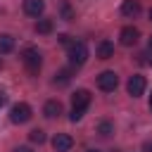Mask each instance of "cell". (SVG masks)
<instances>
[{"label": "cell", "instance_id": "obj_1", "mask_svg": "<svg viewBox=\"0 0 152 152\" xmlns=\"http://www.w3.org/2000/svg\"><path fill=\"white\" fill-rule=\"evenodd\" d=\"M90 107V93L86 90V88H78L74 95H71V121H78V119H83V114H86V109Z\"/></svg>", "mask_w": 152, "mask_h": 152}, {"label": "cell", "instance_id": "obj_2", "mask_svg": "<svg viewBox=\"0 0 152 152\" xmlns=\"http://www.w3.org/2000/svg\"><path fill=\"white\" fill-rule=\"evenodd\" d=\"M21 62H24V66H26V71L31 76H38V71L43 66V57H40V52L36 48H24L21 50Z\"/></svg>", "mask_w": 152, "mask_h": 152}, {"label": "cell", "instance_id": "obj_3", "mask_svg": "<svg viewBox=\"0 0 152 152\" xmlns=\"http://www.w3.org/2000/svg\"><path fill=\"white\" fill-rule=\"evenodd\" d=\"M66 57H69L71 66L86 64V59H88V48H86V43H83V40H74V43L69 45V50H66Z\"/></svg>", "mask_w": 152, "mask_h": 152}, {"label": "cell", "instance_id": "obj_4", "mask_svg": "<svg viewBox=\"0 0 152 152\" xmlns=\"http://www.w3.org/2000/svg\"><path fill=\"white\" fill-rule=\"evenodd\" d=\"M31 116H33V109H31V104H26V102H17V104L10 109V121H12V124H26Z\"/></svg>", "mask_w": 152, "mask_h": 152}, {"label": "cell", "instance_id": "obj_5", "mask_svg": "<svg viewBox=\"0 0 152 152\" xmlns=\"http://www.w3.org/2000/svg\"><path fill=\"white\" fill-rule=\"evenodd\" d=\"M145 88H147V81H145V76H140V74H133V76L128 78V83H126V90H128L131 97H140V95L145 93Z\"/></svg>", "mask_w": 152, "mask_h": 152}, {"label": "cell", "instance_id": "obj_6", "mask_svg": "<svg viewBox=\"0 0 152 152\" xmlns=\"http://www.w3.org/2000/svg\"><path fill=\"white\" fill-rule=\"evenodd\" d=\"M116 86H119V76H116L114 71H102V74L97 76V88H100V90L112 93V90H116Z\"/></svg>", "mask_w": 152, "mask_h": 152}, {"label": "cell", "instance_id": "obj_7", "mask_svg": "<svg viewBox=\"0 0 152 152\" xmlns=\"http://www.w3.org/2000/svg\"><path fill=\"white\" fill-rule=\"evenodd\" d=\"M52 147H55V152H69L74 147V138L69 133H57L52 138Z\"/></svg>", "mask_w": 152, "mask_h": 152}, {"label": "cell", "instance_id": "obj_8", "mask_svg": "<svg viewBox=\"0 0 152 152\" xmlns=\"http://www.w3.org/2000/svg\"><path fill=\"white\" fill-rule=\"evenodd\" d=\"M138 38H140V31H138L135 26H124V28H121V33H119L121 45H135V43H138Z\"/></svg>", "mask_w": 152, "mask_h": 152}, {"label": "cell", "instance_id": "obj_9", "mask_svg": "<svg viewBox=\"0 0 152 152\" xmlns=\"http://www.w3.org/2000/svg\"><path fill=\"white\" fill-rule=\"evenodd\" d=\"M43 10H45V0H24V12L28 14V17H40L43 14Z\"/></svg>", "mask_w": 152, "mask_h": 152}, {"label": "cell", "instance_id": "obj_10", "mask_svg": "<svg viewBox=\"0 0 152 152\" xmlns=\"http://www.w3.org/2000/svg\"><path fill=\"white\" fill-rule=\"evenodd\" d=\"M59 114H62V102H59V100H48V102L43 104V116L57 119Z\"/></svg>", "mask_w": 152, "mask_h": 152}, {"label": "cell", "instance_id": "obj_11", "mask_svg": "<svg viewBox=\"0 0 152 152\" xmlns=\"http://www.w3.org/2000/svg\"><path fill=\"white\" fill-rule=\"evenodd\" d=\"M121 14L128 17V19L138 17L140 14V0H124L121 2Z\"/></svg>", "mask_w": 152, "mask_h": 152}, {"label": "cell", "instance_id": "obj_12", "mask_svg": "<svg viewBox=\"0 0 152 152\" xmlns=\"http://www.w3.org/2000/svg\"><path fill=\"white\" fill-rule=\"evenodd\" d=\"M97 57H100V59H112V57H114V45H112L109 40H100V45H97Z\"/></svg>", "mask_w": 152, "mask_h": 152}, {"label": "cell", "instance_id": "obj_13", "mask_svg": "<svg viewBox=\"0 0 152 152\" xmlns=\"http://www.w3.org/2000/svg\"><path fill=\"white\" fill-rule=\"evenodd\" d=\"M14 50V38L10 33H0V55H7Z\"/></svg>", "mask_w": 152, "mask_h": 152}, {"label": "cell", "instance_id": "obj_14", "mask_svg": "<svg viewBox=\"0 0 152 152\" xmlns=\"http://www.w3.org/2000/svg\"><path fill=\"white\" fill-rule=\"evenodd\" d=\"M33 28H36V33H43V36H45V33H52L55 24H52V19H45V17H43V19H38V21H36V26H33Z\"/></svg>", "mask_w": 152, "mask_h": 152}, {"label": "cell", "instance_id": "obj_15", "mask_svg": "<svg viewBox=\"0 0 152 152\" xmlns=\"http://www.w3.org/2000/svg\"><path fill=\"white\" fill-rule=\"evenodd\" d=\"M71 81V69H62L59 74H55V83L57 86H66Z\"/></svg>", "mask_w": 152, "mask_h": 152}, {"label": "cell", "instance_id": "obj_16", "mask_svg": "<svg viewBox=\"0 0 152 152\" xmlns=\"http://www.w3.org/2000/svg\"><path fill=\"white\" fill-rule=\"evenodd\" d=\"M97 133L104 135V138L112 135V133H114V124H112V121H100V124H97Z\"/></svg>", "mask_w": 152, "mask_h": 152}, {"label": "cell", "instance_id": "obj_17", "mask_svg": "<svg viewBox=\"0 0 152 152\" xmlns=\"http://www.w3.org/2000/svg\"><path fill=\"white\" fill-rule=\"evenodd\" d=\"M59 10H62V19H64V21H71V19H74V12H71V5H69L66 0H62V2H59Z\"/></svg>", "mask_w": 152, "mask_h": 152}, {"label": "cell", "instance_id": "obj_18", "mask_svg": "<svg viewBox=\"0 0 152 152\" xmlns=\"http://www.w3.org/2000/svg\"><path fill=\"white\" fill-rule=\"evenodd\" d=\"M28 138H31V142H45V131H40V128H33L31 133H28Z\"/></svg>", "mask_w": 152, "mask_h": 152}, {"label": "cell", "instance_id": "obj_19", "mask_svg": "<svg viewBox=\"0 0 152 152\" xmlns=\"http://www.w3.org/2000/svg\"><path fill=\"white\" fill-rule=\"evenodd\" d=\"M59 43H64V45H71L74 40H71V38L66 36V33H62V36H59Z\"/></svg>", "mask_w": 152, "mask_h": 152}, {"label": "cell", "instance_id": "obj_20", "mask_svg": "<svg viewBox=\"0 0 152 152\" xmlns=\"http://www.w3.org/2000/svg\"><path fill=\"white\" fill-rule=\"evenodd\" d=\"M14 152H33V150H31V147H17Z\"/></svg>", "mask_w": 152, "mask_h": 152}, {"label": "cell", "instance_id": "obj_21", "mask_svg": "<svg viewBox=\"0 0 152 152\" xmlns=\"http://www.w3.org/2000/svg\"><path fill=\"white\" fill-rule=\"evenodd\" d=\"M147 48H150V50H152V36H150V40H147Z\"/></svg>", "mask_w": 152, "mask_h": 152}, {"label": "cell", "instance_id": "obj_22", "mask_svg": "<svg viewBox=\"0 0 152 152\" xmlns=\"http://www.w3.org/2000/svg\"><path fill=\"white\" fill-rule=\"evenodd\" d=\"M150 112H152V95H150Z\"/></svg>", "mask_w": 152, "mask_h": 152}, {"label": "cell", "instance_id": "obj_23", "mask_svg": "<svg viewBox=\"0 0 152 152\" xmlns=\"http://www.w3.org/2000/svg\"><path fill=\"white\" fill-rule=\"evenodd\" d=\"M2 102H5V95H0V104H2Z\"/></svg>", "mask_w": 152, "mask_h": 152}, {"label": "cell", "instance_id": "obj_24", "mask_svg": "<svg viewBox=\"0 0 152 152\" xmlns=\"http://www.w3.org/2000/svg\"><path fill=\"white\" fill-rule=\"evenodd\" d=\"M88 152H100V150H88Z\"/></svg>", "mask_w": 152, "mask_h": 152}, {"label": "cell", "instance_id": "obj_25", "mask_svg": "<svg viewBox=\"0 0 152 152\" xmlns=\"http://www.w3.org/2000/svg\"><path fill=\"white\" fill-rule=\"evenodd\" d=\"M150 21H152V10H150Z\"/></svg>", "mask_w": 152, "mask_h": 152}, {"label": "cell", "instance_id": "obj_26", "mask_svg": "<svg viewBox=\"0 0 152 152\" xmlns=\"http://www.w3.org/2000/svg\"><path fill=\"white\" fill-rule=\"evenodd\" d=\"M147 150H150V152H152V145H147Z\"/></svg>", "mask_w": 152, "mask_h": 152}]
</instances>
